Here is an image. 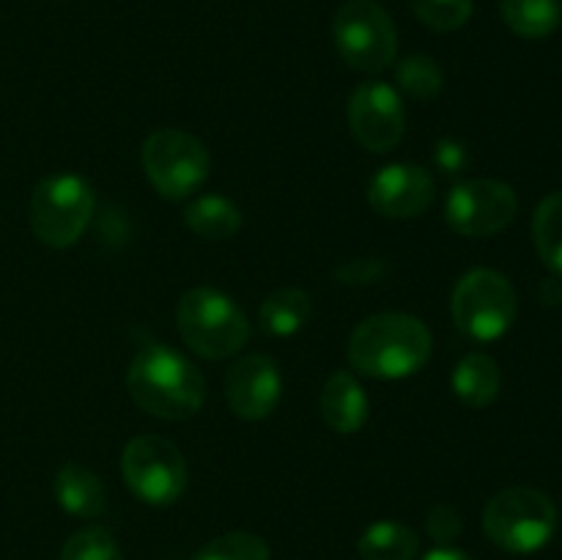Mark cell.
Instances as JSON below:
<instances>
[{
  "mask_svg": "<svg viewBox=\"0 0 562 560\" xmlns=\"http://www.w3.org/2000/svg\"><path fill=\"white\" fill-rule=\"evenodd\" d=\"M132 401L159 421H187L206 401V379L195 362L162 344H148L126 371Z\"/></svg>",
  "mask_w": 562,
  "mask_h": 560,
  "instance_id": "6da1fadb",
  "label": "cell"
},
{
  "mask_svg": "<svg viewBox=\"0 0 562 560\" xmlns=\"http://www.w3.org/2000/svg\"><path fill=\"white\" fill-rule=\"evenodd\" d=\"M431 333L409 313H376L355 327L349 362L371 379H404L420 371L431 357Z\"/></svg>",
  "mask_w": 562,
  "mask_h": 560,
  "instance_id": "7a4b0ae2",
  "label": "cell"
},
{
  "mask_svg": "<svg viewBox=\"0 0 562 560\" xmlns=\"http://www.w3.org/2000/svg\"><path fill=\"white\" fill-rule=\"evenodd\" d=\"M181 340L206 360L234 357L250 338V322L245 311L223 291L212 285H195L176 307Z\"/></svg>",
  "mask_w": 562,
  "mask_h": 560,
  "instance_id": "3957f363",
  "label": "cell"
},
{
  "mask_svg": "<svg viewBox=\"0 0 562 560\" xmlns=\"http://www.w3.org/2000/svg\"><path fill=\"white\" fill-rule=\"evenodd\" d=\"M483 530L505 552L532 555L552 541L558 530V508L532 486L503 489L483 511Z\"/></svg>",
  "mask_w": 562,
  "mask_h": 560,
  "instance_id": "277c9868",
  "label": "cell"
},
{
  "mask_svg": "<svg viewBox=\"0 0 562 560\" xmlns=\"http://www.w3.org/2000/svg\"><path fill=\"white\" fill-rule=\"evenodd\" d=\"M97 209L93 187L77 173H55L36 184L31 198V228L47 247H71Z\"/></svg>",
  "mask_w": 562,
  "mask_h": 560,
  "instance_id": "5b68a950",
  "label": "cell"
},
{
  "mask_svg": "<svg viewBox=\"0 0 562 560\" xmlns=\"http://www.w3.org/2000/svg\"><path fill=\"white\" fill-rule=\"evenodd\" d=\"M453 322L467 338L472 340H497L514 327L516 291L510 280L497 269H472L459 280L453 291Z\"/></svg>",
  "mask_w": 562,
  "mask_h": 560,
  "instance_id": "8992f818",
  "label": "cell"
},
{
  "mask_svg": "<svg viewBox=\"0 0 562 560\" xmlns=\"http://www.w3.org/2000/svg\"><path fill=\"white\" fill-rule=\"evenodd\" d=\"M333 36L340 58L351 69L379 75L393 66L398 36L390 14L376 0H346L335 14Z\"/></svg>",
  "mask_w": 562,
  "mask_h": 560,
  "instance_id": "52a82bcc",
  "label": "cell"
},
{
  "mask_svg": "<svg viewBox=\"0 0 562 560\" xmlns=\"http://www.w3.org/2000/svg\"><path fill=\"white\" fill-rule=\"evenodd\" d=\"M121 475L130 492L148 505H173L184 494L190 472L170 439L137 434L121 453Z\"/></svg>",
  "mask_w": 562,
  "mask_h": 560,
  "instance_id": "ba28073f",
  "label": "cell"
},
{
  "mask_svg": "<svg viewBox=\"0 0 562 560\" xmlns=\"http://www.w3.org/2000/svg\"><path fill=\"white\" fill-rule=\"evenodd\" d=\"M143 170L159 195L168 201H184L209 179L212 157L190 132L157 130L143 143Z\"/></svg>",
  "mask_w": 562,
  "mask_h": 560,
  "instance_id": "9c48e42d",
  "label": "cell"
},
{
  "mask_svg": "<svg viewBox=\"0 0 562 560\" xmlns=\"http://www.w3.org/2000/svg\"><path fill=\"white\" fill-rule=\"evenodd\" d=\"M519 198L497 179H470L450 190L445 203L448 225L461 236H492L514 223Z\"/></svg>",
  "mask_w": 562,
  "mask_h": 560,
  "instance_id": "30bf717a",
  "label": "cell"
},
{
  "mask_svg": "<svg viewBox=\"0 0 562 560\" xmlns=\"http://www.w3.org/2000/svg\"><path fill=\"white\" fill-rule=\"evenodd\" d=\"M349 124L362 148L373 154L393 152L406 130V110L398 91L382 80L362 82L349 99Z\"/></svg>",
  "mask_w": 562,
  "mask_h": 560,
  "instance_id": "8fae6325",
  "label": "cell"
},
{
  "mask_svg": "<svg viewBox=\"0 0 562 560\" xmlns=\"http://www.w3.org/2000/svg\"><path fill=\"white\" fill-rule=\"evenodd\" d=\"M437 195L434 176L420 165H384L368 184V203L376 214L390 220L420 217Z\"/></svg>",
  "mask_w": 562,
  "mask_h": 560,
  "instance_id": "7c38bea8",
  "label": "cell"
},
{
  "mask_svg": "<svg viewBox=\"0 0 562 560\" xmlns=\"http://www.w3.org/2000/svg\"><path fill=\"white\" fill-rule=\"evenodd\" d=\"M283 395V379L267 355L236 360L225 373V399L241 421H263L274 412Z\"/></svg>",
  "mask_w": 562,
  "mask_h": 560,
  "instance_id": "4fadbf2b",
  "label": "cell"
},
{
  "mask_svg": "<svg viewBox=\"0 0 562 560\" xmlns=\"http://www.w3.org/2000/svg\"><path fill=\"white\" fill-rule=\"evenodd\" d=\"M322 417L338 434H355L368 421V395L351 373L338 371L322 390Z\"/></svg>",
  "mask_w": 562,
  "mask_h": 560,
  "instance_id": "5bb4252c",
  "label": "cell"
},
{
  "mask_svg": "<svg viewBox=\"0 0 562 560\" xmlns=\"http://www.w3.org/2000/svg\"><path fill=\"white\" fill-rule=\"evenodd\" d=\"M55 500L66 514L97 519L108 508V489L88 467L66 464L55 475Z\"/></svg>",
  "mask_w": 562,
  "mask_h": 560,
  "instance_id": "9a60e30c",
  "label": "cell"
},
{
  "mask_svg": "<svg viewBox=\"0 0 562 560\" xmlns=\"http://www.w3.org/2000/svg\"><path fill=\"white\" fill-rule=\"evenodd\" d=\"M453 393L464 401L467 406H488L499 393V384H503V373L499 366L494 362V357L483 355V351H472L467 355L459 366L453 368Z\"/></svg>",
  "mask_w": 562,
  "mask_h": 560,
  "instance_id": "2e32d148",
  "label": "cell"
},
{
  "mask_svg": "<svg viewBox=\"0 0 562 560\" xmlns=\"http://www.w3.org/2000/svg\"><path fill=\"white\" fill-rule=\"evenodd\" d=\"M184 223L201 239L223 242L241 228V212L234 201H228L220 192H206L184 209Z\"/></svg>",
  "mask_w": 562,
  "mask_h": 560,
  "instance_id": "e0dca14e",
  "label": "cell"
},
{
  "mask_svg": "<svg viewBox=\"0 0 562 560\" xmlns=\"http://www.w3.org/2000/svg\"><path fill=\"white\" fill-rule=\"evenodd\" d=\"M307 318H311V296L307 291L291 289V285L274 289L258 313V324L272 338H291L305 327Z\"/></svg>",
  "mask_w": 562,
  "mask_h": 560,
  "instance_id": "ac0fdd59",
  "label": "cell"
},
{
  "mask_svg": "<svg viewBox=\"0 0 562 560\" xmlns=\"http://www.w3.org/2000/svg\"><path fill=\"white\" fill-rule=\"evenodd\" d=\"M357 549L362 560H415L420 538L404 522L379 519L362 530Z\"/></svg>",
  "mask_w": 562,
  "mask_h": 560,
  "instance_id": "d6986e66",
  "label": "cell"
},
{
  "mask_svg": "<svg viewBox=\"0 0 562 560\" xmlns=\"http://www.w3.org/2000/svg\"><path fill=\"white\" fill-rule=\"evenodd\" d=\"M505 25L521 38L552 36L562 22V0H499Z\"/></svg>",
  "mask_w": 562,
  "mask_h": 560,
  "instance_id": "ffe728a7",
  "label": "cell"
},
{
  "mask_svg": "<svg viewBox=\"0 0 562 560\" xmlns=\"http://www.w3.org/2000/svg\"><path fill=\"white\" fill-rule=\"evenodd\" d=\"M532 239L549 269L562 275V190L543 198L532 217Z\"/></svg>",
  "mask_w": 562,
  "mask_h": 560,
  "instance_id": "44dd1931",
  "label": "cell"
},
{
  "mask_svg": "<svg viewBox=\"0 0 562 560\" xmlns=\"http://www.w3.org/2000/svg\"><path fill=\"white\" fill-rule=\"evenodd\" d=\"M398 86L406 97L417 99V102H431L442 93L445 77L437 60L426 58V55H409L398 64Z\"/></svg>",
  "mask_w": 562,
  "mask_h": 560,
  "instance_id": "7402d4cb",
  "label": "cell"
},
{
  "mask_svg": "<svg viewBox=\"0 0 562 560\" xmlns=\"http://www.w3.org/2000/svg\"><path fill=\"white\" fill-rule=\"evenodd\" d=\"M60 560H124L113 533L102 525L82 527L64 544Z\"/></svg>",
  "mask_w": 562,
  "mask_h": 560,
  "instance_id": "603a6c76",
  "label": "cell"
},
{
  "mask_svg": "<svg viewBox=\"0 0 562 560\" xmlns=\"http://www.w3.org/2000/svg\"><path fill=\"white\" fill-rule=\"evenodd\" d=\"M195 560H272V555H269V547L263 538L245 530H236L209 541L195 555Z\"/></svg>",
  "mask_w": 562,
  "mask_h": 560,
  "instance_id": "cb8c5ba5",
  "label": "cell"
},
{
  "mask_svg": "<svg viewBox=\"0 0 562 560\" xmlns=\"http://www.w3.org/2000/svg\"><path fill=\"white\" fill-rule=\"evenodd\" d=\"M412 11L431 31H459L470 22L472 0H409Z\"/></svg>",
  "mask_w": 562,
  "mask_h": 560,
  "instance_id": "d4e9b609",
  "label": "cell"
},
{
  "mask_svg": "<svg viewBox=\"0 0 562 560\" xmlns=\"http://www.w3.org/2000/svg\"><path fill=\"white\" fill-rule=\"evenodd\" d=\"M426 530L434 541H439L442 547H448L453 538L461 536V516L453 505H434L428 511V519H426Z\"/></svg>",
  "mask_w": 562,
  "mask_h": 560,
  "instance_id": "484cf974",
  "label": "cell"
},
{
  "mask_svg": "<svg viewBox=\"0 0 562 560\" xmlns=\"http://www.w3.org/2000/svg\"><path fill=\"white\" fill-rule=\"evenodd\" d=\"M382 269H384V264L376 261V258H371V261H366V258H362V261H355V264H349V267L340 269V275H344V278H349L346 283H371V280L379 278V272H382Z\"/></svg>",
  "mask_w": 562,
  "mask_h": 560,
  "instance_id": "4316f807",
  "label": "cell"
},
{
  "mask_svg": "<svg viewBox=\"0 0 562 560\" xmlns=\"http://www.w3.org/2000/svg\"><path fill=\"white\" fill-rule=\"evenodd\" d=\"M437 163L442 165L445 170H459L461 165L467 163L464 146H459V143H453V141H445L442 146L437 148Z\"/></svg>",
  "mask_w": 562,
  "mask_h": 560,
  "instance_id": "83f0119b",
  "label": "cell"
},
{
  "mask_svg": "<svg viewBox=\"0 0 562 560\" xmlns=\"http://www.w3.org/2000/svg\"><path fill=\"white\" fill-rule=\"evenodd\" d=\"M423 560H472V558L467 552H461V549L437 547V549H431V552H428Z\"/></svg>",
  "mask_w": 562,
  "mask_h": 560,
  "instance_id": "f1b7e54d",
  "label": "cell"
}]
</instances>
